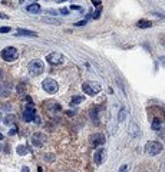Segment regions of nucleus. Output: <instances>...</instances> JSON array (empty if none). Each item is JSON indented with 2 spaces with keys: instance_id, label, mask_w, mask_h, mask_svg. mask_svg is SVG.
Returning a JSON list of instances; mask_svg holds the SVG:
<instances>
[{
  "instance_id": "1",
  "label": "nucleus",
  "mask_w": 165,
  "mask_h": 172,
  "mask_svg": "<svg viewBox=\"0 0 165 172\" xmlns=\"http://www.w3.org/2000/svg\"><path fill=\"white\" fill-rule=\"evenodd\" d=\"M0 56H2V59L6 62H14L17 57H19V52H17V49L13 46H7L5 47L3 50H2V53H0Z\"/></svg>"
},
{
  "instance_id": "2",
  "label": "nucleus",
  "mask_w": 165,
  "mask_h": 172,
  "mask_svg": "<svg viewBox=\"0 0 165 172\" xmlns=\"http://www.w3.org/2000/svg\"><path fill=\"white\" fill-rule=\"evenodd\" d=\"M28 70H29V73L32 75V76H39V75L43 73V70H45V65H43L42 60L35 59V60H32L28 65Z\"/></svg>"
},
{
  "instance_id": "3",
  "label": "nucleus",
  "mask_w": 165,
  "mask_h": 172,
  "mask_svg": "<svg viewBox=\"0 0 165 172\" xmlns=\"http://www.w3.org/2000/svg\"><path fill=\"white\" fill-rule=\"evenodd\" d=\"M82 90H83L86 95L94 96V95L101 92V85L96 83V82H90V80H88V82H83V83H82Z\"/></svg>"
},
{
  "instance_id": "4",
  "label": "nucleus",
  "mask_w": 165,
  "mask_h": 172,
  "mask_svg": "<svg viewBox=\"0 0 165 172\" xmlns=\"http://www.w3.org/2000/svg\"><path fill=\"white\" fill-rule=\"evenodd\" d=\"M42 86L45 89V92H47L49 95H53V93L57 92V89H59V85H57L56 80L50 79V78H47L42 82Z\"/></svg>"
},
{
  "instance_id": "5",
  "label": "nucleus",
  "mask_w": 165,
  "mask_h": 172,
  "mask_svg": "<svg viewBox=\"0 0 165 172\" xmlns=\"http://www.w3.org/2000/svg\"><path fill=\"white\" fill-rule=\"evenodd\" d=\"M162 151V144H160L158 141H149L145 146V152L148 155H158Z\"/></svg>"
},
{
  "instance_id": "6",
  "label": "nucleus",
  "mask_w": 165,
  "mask_h": 172,
  "mask_svg": "<svg viewBox=\"0 0 165 172\" xmlns=\"http://www.w3.org/2000/svg\"><path fill=\"white\" fill-rule=\"evenodd\" d=\"M46 60L49 62L50 65L57 66V65H62V63L65 62V57H63V55H61V53H50V55L46 56Z\"/></svg>"
},
{
  "instance_id": "7",
  "label": "nucleus",
  "mask_w": 165,
  "mask_h": 172,
  "mask_svg": "<svg viewBox=\"0 0 165 172\" xmlns=\"http://www.w3.org/2000/svg\"><path fill=\"white\" fill-rule=\"evenodd\" d=\"M105 156H106V151H105L104 148H99L96 152H95L94 155V161L96 165H102L105 161Z\"/></svg>"
},
{
  "instance_id": "8",
  "label": "nucleus",
  "mask_w": 165,
  "mask_h": 172,
  "mask_svg": "<svg viewBox=\"0 0 165 172\" xmlns=\"http://www.w3.org/2000/svg\"><path fill=\"white\" fill-rule=\"evenodd\" d=\"M36 119V111L33 108H26L23 111V121L24 122H33Z\"/></svg>"
},
{
  "instance_id": "9",
  "label": "nucleus",
  "mask_w": 165,
  "mask_h": 172,
  "mask_svg": "<svg viewBox=\"0 0 165 172\" xmlns=\"http://www.w3.org/2000/svg\"><path fill=\"white\" fill-rule=\"evenodd\" d=\"M90 145L92 146H99V145L105 144V136L102 134H95V135L90 136Z\"/></svg>"
},
{
  "instance_id": "10",
  "label": "nucleus",
  "mask_w": 165,
  "mask_h": 172,
  "mask_svg": "<svg viewBox=\"0 0 165 172\" xmlns=\"http://www.w3.org/2000/svg\"><path fill=\"white\" fill-rule=\"evenodd\" d=\"M128 130H129V135H131L132 138H137V136H139V134H141V129H139V126H138L137 123H134V122H132L131 125H129Z\"/></svg>"
},
{
  "instance_id": "11",
  "label": "nucleus",
  "mask_w": 165,
  "mask_h": 172,
  "mask_svg": "<svg viewBox=\"0 0 165 172\" xmlns=\"http://www.w3.org/2000/svg\"><path fill=\"white\" fill-rule=\"evenodd\" d=\"M45 141H46V138L43 135H40V134H36V135H33V138H32V142L35 146H42V145L45 144Z\"/></svg>"
},
{
  "instance_id": "12",
  "label": "nucleus",
  "mask_w": 165,
  "mask_h": 172,
  "mask_svg": "<svg viewBox=\"0 0 165 172\" xmlns=\"http://www.w3.org/2000/svg\"><path fill=\"white\" fill-rule=\"evenodd\" d=\"M26 10L29 13H39L40 12V5L39 3H32V5L26 6Z\"/></svg>"
},
{
  "instance_id": "13",
  "label": "nucleus",
  "mask_w": 165,
  "mask_h": 172,
  "mask_svg": "<svg viewBox=\"0 0 165 172\" xmlns=\"http://www.w3.org/2000/svg\"><path fill=\"white\" fill-rule=\"evenodd\" d=\"M42 22L43 23H49V24H56V26L62 24V20L55 19V17H42Z\"/></svg>"
},
{
  "instance_id": "14",
  "label": "nucleus",
  "mask_w": 165,
  "mask_h": 172,
  "mask_svg": "<svg viewBox=\"0 0 165 172\" xmlns=\"http://www.w3.org/2000/svg\"><path fill=\"white\" fill-rule=\"evenodd\" d=\"M16 152H17V155H22V156H23V155L30 152V149H29L26 145H19V146L16 148Z\"/></svg>"
},
{
  "instance_id": "15",
  "label": "nucleus",
  "mask_w": 165,
  "mask_h": 172,
  "mask_svg": "<svg viewBox=\"0 0 165 172\" xmlns=\"http://www.w3.org/2000/svg\"><path fill=\"white\" fill-rule=\"evenodd\" d=\"M137 26L141 29H149L152 27V22H149V20H139L137 23Z\"/></svg>"
},
{
  "instance_id": "16",
  "label": "nucleus",
  "mask_w": 165,
  "mask_h": 172,
  "mask_svg": "<svg viewBox=\"0 0 165 172\" xmlns=\"http://www.w3.org/2000/svg\"><path fill=\"white\" fill-rule=\"evenodd\" d=\"M17 35H23V36H38V33L30 32V30H24V29H19Z\"/></svg>"
},
{
  "instance_id": "17",
  "label": "nucleus",
  "mask_w": 165,
  "mask_h": 172,
  "mask_svg": "<svg viewBox=\"0 0 165 172\" xmlns=\"http://www.w3.org/2000/svg\"><path fill=\"white\" fill-rule=\"evenodd\" d=\"M83 96H80V95H76V96H73L71 101V105H79L80 102H83Z\"/></svg>"
},
{
  "instance_id": "18",
  "label": "nucleus",
  "mask_w": 165,
  "mask_h": 172,
  "mask_svg": "<svg viewBox=\"0 0 165 172\" xmlns=\"http://www.w3.org/2000/svg\"><path fill=\"white\" fill-rule=\"evenodd\" d=\"M89 115H90V119H92V122H94V123H96V125H98V111H95V109H92V111L89 112Z\"/></svg>"
},
{
  "instance_id": "19",
  "label": "nucleus",
  "mask_w": 165,
  "mask_h": 172,
  "mask_svg": "<svg viewBox=\"0 0 165 172\" xmlns=\"http://www.w3.org/2000/svg\"><path fill=\"white\" fill-rule=\"evenodd\" d=\"M125 118H127V109H125V108H122V109H121V112H119V115H118V121L122 122V121H125Z\"/></svg>"
},
{
  "instance_id": "20",
  "label": "nucleus",
  "mask_w": 165,
  "mask_h": 172,
  "mask_svg": "<svg viewBox=\"0 0 165 172\" xmlns=\"http://www.w3.org/2000/svg\"><path fill=\"white\" fill-rule=\"evenodd\" d=\"M3 121H5L6 125H12V123L14 122V115H7V116L3 119Z\"/></svg>"
},
{
  "instance_id": "21",
  "label": "nucleus",
  "mask_w": 165,
  "mask_h": 172,
  "mask_svg": "<svg viewBox=\"0 0 165 172\" xmlns=\"http://www.w3.org/2000/svg\"><path fill=\"white\" fill-rule=\"evenodd\" d=\"M161 128V119H154V122H152V129H155V130H158Z\"/></svg>"
},
{
  "instance_id": "22",
  "label": "nucleus",
  "mask_w": 165,
  "mask_h": 172,
  "mask_svg": "<svg viewBox=\"0 0 165 172\" xmlns=\"http://www.w3.org/2000/svg\"><path fill=\"white\" fill-rule=\"evenodd\" d=\"M10 32V27L5 26V27H0V33H9Z\"/></svg>"
},
{
  "instance_id": "23",
  "label": "nucleus",
  "mask_w": 165,
  "mask_h": 172,
  "mask_svg": "<svg viewBox=\"0 0 165 172\" xmlns=\"http://www.w3.org/2000/svg\"><path fill=\"white\" fill-rule=\"evenodd\" d=\"M86 24V20H79V22H76L75 26H85Z\"/></svg>"
},
{
  "instance_id": "24",
  "label": "nucleus",
  "mask_w": 165,
  "mask_h": 172,
  "mask_svg": "<svg viewBox=\"0 0 165 172\" xmlns=\"http://www.w3.org/2000/svg\"><path fill=\"white\" fill-rule=\"evenodd\" d=\"M118 172H128V165H122V167L119 168Z\"/></svg>"
},
{
  "instance_id": "25",
  "label": "nucleus",
  "mask_w": 165,
  "mask_h": 172,
  "mask_svg": "<svg viewBox=\"0 0 165 172\" xmlns=\"http://www.w3.org/2000/svg\"><path fill=\"white\" fill-rule=\"evenodd\" d=\"M16 130H17V129H16V128H12V129L9 130V135H10V136H13L14 134H16Z\"/></svg>"
},
{
  "instance_id": "26",
  "label": "nucleus",
  "mask_w": 165,
  "mask_h": 172,
  "mask_svg": "<svg viewBox=\"0 0 165 172\" xmlns=\"http://www.w3.org/2000/svg\"><path fill=\"white\" fill-rule=\"evenodd\" d=\"M71 9H73V10H79V6H78V5H72V6H71Z\"/></svg>"
},
{
  "instance_id": "27",
  "label": "nucleus",
  "mask_w": 165,
  "mask_h": 172,
  "mask_svg": "<svg viewBox=\"0 0 165 172\" xmlns=\"http://www.w3.org/2000/svg\"><path fill=\"white\" fill-rule=\"evenodd\" d=\"M3 108H5L3 111H10V109H9V108H10V105H7V103H6V105H3Z\"/></svg>"
},
{
  "instance_id": "28",
  "label": "nucleus",
  "mask_w": 165,
  "mask_h": 172,
  "mask_svg": "<svg viewBox=\"0 0 165 172\" xmlns=\"http://www.w3.org/2000/svg\"><path fill=\"white\" fill-rule=\"evenodd\" d=\"M0 17H2V19H9V16H7V14H3V13H0Z\"/></svg>"
},
{
  "instance_id": "29",
  "label": "nucleus",
  "mask_w": 165,
  "mask_h": 172,
  "mask_svg": "<svg viewBox=\"0 0 165 172\" xmlns=\"http://www.w3.org/2000/svg\"><path fill=\"white\" fill-rule=\"evenodd\" d=\"M22 172H29V168L28 167H23V168H22Z\"/></svg>"
},
{
  "instance_id": "30",
  "label": "nucleus",
  "mask_w": 165,
  "mask_h": 172,
  "mask_svg": "<svg viewBox=\"0 0 165 172\" xmlns=\"http://www.w3.org/2000/svg\"><path fill=\"white\" fill-rule=\"evenodd\" d=\"M61 13H62V14H68V10H66V9H62Z\"/></svg>"
},
{
  "instance_id": "31",
  "label": "nucleus",
  "mask_w": 165,
  "mask_h": 172,
  "mask_svg": "<svg viewBox=\"0 0 165 172\" xmlns=\"http://www.w3.org/2000/svg\"><path fill=\"white\" fill-rule=\"evenodd\" d=\"M47 13H50V14H56V12H55V10H47Z\"/></svg>"
},
{
  "instance_id": "32",
  "label": "nucleus",
  "mask_w": 165,
  "mask_h": 172,
  "mask_svg": "<svg viewBox=\"0 0 165 172\" xmlns=\"http://www.w3.org/2000/svg\"><path fill=\"white\" fill-rule=\"evenodd\" d=\"M92 3H94L95 6H99V5H101V2H95V0H94V2H92Z\"/></svg>"
},
{
  "instance_id": "33",
  "label": "nucleus",
  "mask_w": 165,
  "mask_h": 172,
  "mask_svg": "<svg viewBox=\"0 0 165 172\" xmlns=\"http://www.w3.org/2000/svg\"><path fill=\"white\" fill-rule=\"evenodd\" d=\"M2 78H3V70L0 69V79H2Z\"/></svg>"
},
{
  "instance_id": "34",
  "label": "nucleus",
  "mask_w": 165,
  "mask_h": 172,
  "mask_svg": "<svg viewBox=\"0 0 165 172\" xmlns=\"http://www.w3.org/2000/svg\"><path fill=\"white\" fill-rule=\"evenodd\" d=\"M2 139H3V135H2V134H0V141H2Z\"/></svg>"
},
{
  "instance_id": "35",
  "label": "nucleus",
  "mask_w": 165,
  "mask_h": 172,
  "mask_svg": "<svg viewBox=\"0 0 165 172\" xmlns=\"http://www.w3.org/2000/svg\"><path fill=\"white\" fill-rule=\"evenodd\" d=\"M0 121H2V115H0Z\"/></svg>"
},
{
  "instance_id": "36",
  "label": "nucleus",
  "mask_w": 165,
  "mask_h": 172,
  "mask_svg": "<svg viewBox=\"0 0 165 172\" xmlns=\"http://www.w3.org/2000/svg\"><path fill=\"white\" fill-rule=\"evenodd\" d=\"M0 151H2V145H0Z\"/></svg>"
}]
</instances>
